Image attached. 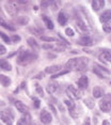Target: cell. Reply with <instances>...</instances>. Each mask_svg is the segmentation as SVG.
Instances as JSON below:
<instances>
[{"mask_svg":"<svg viewBox=\"0 0 111 125\" xmlns=\"http://www.w3.org/2000/svg\"><path fill=\"white\" fill-rule=\"evenodd\" d=\"M88 84H89V79H88L87 76H81V77L78 79V86L81 90L87 89Z\"/></svg>","mask_w":111,"mask_h":125,"instance_id":"7c38bea8","label":"cell"},{"mask_svg":"<svg viewBox=\"0 0 111 125\" xmlns=\"http://www.w3.org/2000/svg\"><path fill=\"white\" fill-rule=\"evenodd\" d=\"M50 3L53 5V9H59V5L61 4V2L60 1H51Z\"/></svg>","mask_w":111,"mask_h":125,"instance_id":"e575fe53","label":"cell"},{"mask_svg":"<svg viewBox=\"0 0 111 125\" xmlns=\"http://www.w3.org/2000/svg\"><path fill=\"white\" fill-rule=\"evenodd\" d=\"M0 125H2V124H1V123H0Z\"/></svg>","mask_w":111,"mask_h":125,"instance_id":"681fc988","label":"cell"},{"mask_svg":"<svg viewBox=\"0 0 111 125\" xmlns=\"http://www.w3.org/2000/svg\"><path fill=\"white\" fill-rule=\"evenodd\" d=\"M36 58H38V56L36 55L31 53L30 52H28V50H24V52H21L20 53H19V57H18V59H17V62H18V64L27 65V64L31 63V62H33Z\"/></svg>","mask_w":111,"mask_h":125,"instance_id":"6da1fadb","label":"cell"},{"mask_svg":"<svg viewBox=\"0 0 111 125\" xmlns=\"http://www.w3.org/2000/svg\"><path fill=\"white\" fill-rule=\"evenodd\" d=\"M61 69H62V66L61 65H52V66H48V67H46L45 69V73H48V74H57L59 72V71H61Z\"/></svg>","mask_w":111,"mask_h":125,"instance_id":"5bb4252c","label":"cell"},{"mask_svg":"<svg viewBox=\"0 0 111 125\" xmlns=\"http://www.w3.org/2000/svg\"><path fill=\"white\" fill-rule=\"evenodd\" d=\"M68 21L66 14H65L64 12H60L59 15H58V22L61 26H64V25H66V22Z\"/></svg>","mask_w":111,"mask_h":125,"instance_id":"e0dca14e","label":"cell"},{"mask_svg":"<svg viewBox=\"0 0 111 125\" xmlns=\"http://www.w3.org/2000/svg\"><path fill=\"white\" fill-rule=\"evenodd\" d=\"M102 30L106 33H110L111 32V21L106 22L105 25H102Z\"/></svg>","mask_w":111,"mask_h":125,"instance_id":"4316f807","label":"cell"},{"mask_svg":"<svg viewBox=\"0 0 111 125\" xmlns=\"http://www.w3.org/2000/svg\"><path fill=\"white\" fill-rule=\"evenodd\" d=\"M0 67L4 71H11L12 70V65H11L7 60L4 59H0Z\"/></svg>","mask_w":111,"mask_h":125,"instance_id":"ffe728a7","label":"cell"},{"mask_svg":"<svg viewBox=\"0 0 111 125\" xmlns=\"http://www.w3.org/2000/svg\"><path fill=\"white\" fill-rule=\"evenodd\" d=\"M33 102H34V107L35 108H39L40 105H41V103H40V101L38 98H33Z\"/></svg>","mask_w":111,"mask_h":125,"instance_id":"f35d334b","label":"cell"},{"mask_svg":"<svg viewBox=\"0 0 111 125\" xmlns=\"http://www.w3.org/2000/svg\"><path fill=\"white\" fill-rule=\"evenodd\" d=\"M5 10L11 16H16L18 13V7L15 3V1H8L5 2Z\"/></svg>","mask_w":111,"mask_h":125,"instance_id":"5b68a950","label":"cell"},{"mask_svg":"<svg viewBox=\"0 0 111 125\" xmlns=\"http://www.w3.org/2000/svg\"><path fill=\"white\" fill-rule=\"evenodd\" d=\"M110 19H111V10L105 11V12L102 13L101 16H99V21H101V22H104V24L110 21Z\"/></svg>","mask_w":111,"mask_h":125,"instance_id":"4fadbf2b","label":"cell"},{"mask_svg":"<svg viewBox=\"0 0 111 125\" xmlns=\"http://www.w3.org/2000/svg\"><path fill=\"white\" fill-rule=\"evenodd\" d=\"M0 119L4 122L5 125H13V116H11L4 110L0 112Z\"/></svg>","mask_w":111,"mask_h":125,"instance_id":"ba28073f","label":"cell"},{"mask_svg":"<svg viewBox=\"0 0 111 125\" xmlns=\"http://www.w3.org/2000/svg\"><path fill=\"white\" fill-rule=\"evenodd\" d=\"M17 24L21 25V26H24V25H27L28 21H29V18L27 17V16H19L18 18H17Z\"/></svg>","mask_w":111,"mask_h":125,"instance_id":"484cf974","label":"cell"},{"mask_svg":"<svg viewBox=\"0 0 111 125\" xmlns=\"http://www.w3.org/2000/svg\"><path fill=\"white\" fill-rule=\"evenodd\" d=\"M35 90H36V92H38L41 96H44V92H43V89L41 88V86H38V84H36V86H35Z\"/></svg>","mask_w":111,"mask_h":125,"instance_id":"1f68e13d","label":"cell"},{"mask_svg":"<svg viewBox=\"0 0 111 125\" xmlns=\"http://www.w3.org/2000/svg\"><path fill=\"white\" fill-rule=\"evenodd\" d=\"M78 44L82 45V46H91V45L94 44V42L90 36H82L78 40Z\"/></svg>","mask_w":111,"mask_h":125,"instance_id":"8fae6325","label":"cell"},{"mask_svg":"<svg viewBox=\"0 0 111 125\" xmlns=\"http://www.w3.org/2000/svg\"><path fill=\"white\" fill-rule=\"evenodd\" d=\"M99 108L102 112H111V96L109 98H104L99 102Z\"/></svg>","mask_w":111,"mask_h":125,"instance_id":"8992f818","label":"cell"},{"mask_svg":"<svg viewBox=\"0 0 111 125\" xmlns=\"http://www.w3.org/2000/svg\"><path fill=\"white\" fill-rule=\"evenodd\" d=\"M81 112H82V109L78 105H76L73 109L70 110V115H71V116H73V118H78V116L81 115Z\"/></svg>","mask_w":111,"mask_h":125,"instance_id":"2e32d148","label":"cell"},{"mask_svg":"<svg viewBox=\"0 0 111 125\" xmlns=\"http://www.w3.org/2000/svg\"><path fill=\"white\" fill-rule=\"evenodd\" d=\"M5 52H7V48H5L3 45L0 44V56H1V55H4Z\"/></svg>","mask_w":111,"mask_h":125,"instance_id":"d590c367","label":"cell"},{"mask_svg":"<svg viewBox=\"0 0 111 125\" xmlns=\"http://www.w3.org/2000/svg\"><path fill=\"white\" fill-rule=\"evenodd\" d=\"M29 31L33 32V34H36V35H39V34H40V31H39V30H36V29H34V28H29Z\"/></svg>","mask_w":111,"mask_h":125,"instance_id":"ab89813d","label":"cell"},{"mask_svg":"<svg viewBox=\"0 0 111 125\" xmlns=\"http://www.w3.org/2000/svg\"><path fill=\"white\" fill-rule=\"evenodd\" d=\"M102 125H110V122L107 121V120H105V121H102Z\"/></svg>","mask_w":111,"mask_h":125,"instance_id":"ee69618b","label":"cell"},{"mask_svg":"<svg viewBox=\"0 0 111 125\" xmlns=\"http://www.w3.org/2000/svg\"><path fill=\"white\" fill-rule=\"evenodd\" d=\"M109 42H110V43H111V36H110V38H109Z\"/></svg>","mask_w":111,"mask_h":125,"instance_id":"7dc6e473","label":"cell"},{"mask_svg":"<svg viewBox=\"0 0 111 125\" xmlns=\"http://www.w3.org/2000/svg\"><path fill=\"white\" fill-rule=\"evenodd\" d=\"M27 42H28V44L31 46V48L32 49H34V50H38L39 49V44H38V42L35 41L33 38H29L27 40Z\"/></svg>","mask_w":111,"mask_h":125,"instance_id":"603a6c76","label":"cell"},{"mask_svg":"<svg viewBox=\"0 0 111 125\" xmlns=\"http://www.w3.org/2000/svg\"><path fill=\"white\" fill-rule=\"evenodd\" d=\"M0 82L2 83L3 87H9L11 84V79L8 77V76L4 75H0Z\"/></svg>","mask_w":111,"mask_h":125,"instance_id":"7402d4cb","label":"cell"},{"mask_svg":"<svg viewBox=\"0 0 111 125\" xmlns=\"http://www.w3.org/2000/svg\"><path fill=\"white\" fill-rule=\"evenodd\" d=\"M84 104L87 105V107L90 108V109H93V108L95 107V102L93 101V98H90V97H87L84 99Z\"/></svg>","mask_w":111,"mask_h":125,"instance_id":"d4e9b609","label":"cell"},{"mask_svg":"<svg viewBox=\"0 0 111 125\" xmlns=\"http://www.w3.org/2000/svg\"><path fill=\"white\" fill-rule=\"evenodd\" d=\"M4 111L7 112V113H9V115H10L11 116H13V118H14V113H13L12 111H11V109H10V108H7V109H5Z\"/></svg>","mask_w":111,"mask_h":125,"instance_id":"7bdbcfd3","label":"cell"},{"mask_svg":"<svg viewBox=\"0 0 111 125\" xmlns=\"http://www.w3.org/2000/svg\"><path fill=\"white\" fill-rule=\"evenodd\" d=\"M53 48L57 50V52H64L65 47L63 46V45H58V46H53Z\"/></svg>","mask_w":111,"mask_h":125,"instance_id":"836d02e7","label":"cell"},{"mask_svg":"<svg viewBox=\"0 0 111 125\" xmlns=\"http://www.w3.org/2000/svg\"><path fill=\"white\" fill-rule=\"evenodd\" d=\"M35 78H40V79H41V78H43V73H41V74H40V75H38V76H36Z\"/></svg>","mask_w":111,"mask_h":125,"instance_id":"f6af8a7d","label":"cell"},{"mask_svg":"<svg viewBox=\"0 0 111 125\" xmlns=\"http://www.w3.org/2000/svg\"><path fill=\"white\" fill-rule=\"evenodd\" d=\"M43 48H44V49H50V48H53V46L50 44H44L43 45Z\"/></svg>","mask_w":111,"mask_h":125,"instance_id":"60d3db41","label":"cell"},{"mask_svg":"<svg viewBox=\"0 0 111 125\" xmlns=\"http://www.w3.org/2000/svg\"><path fill=\"white\" fill-rule=\"evenodd\" d=\"M105 5V1L104 0H93L92 1V8L94 11H98L101 8H104Z\"/></svg>","mask_w":111,"mask_h":125,"instance_id":"9a60e30c","label":"cell"},{"mask_svg":"<svg viewBox=\"0 0 111 125\" xmlns=\"http://www.w3.org/2000/svg\"><path fill=\"white\" fill-rule=\"evenodd\" d=\"M66 93L72 99H79V98H81V95H82V93L78 89H76L74 86H68L66 89Z\"/></svg>","mask_w":111,"mask_h":125,"instance_id":"277c9868","label":"cell"},{"mask_svg":"<svg viewBox=\"0 0 111 125\" xmlns=\"http://www.w3.org/2000/svg\"><path fill=\"white\" fill-rule=\"evenodd\" d=\"M93 72L101 78H106V77H108V76L110 75V72L106 69V67L101 66V65H97V64H94Z\"/></svg>","mask_w":111,"mask_h":125,"instance_id":"7a4b0ae2","label":"cell"},{"mask_svg":"<svg viewBox=\"0 0 111 125\" xmlns=\"http://www.w3.org/2000/svg\"><path fill=\"white\" fill-rule=\"evenodd\" d=\"M82 125H91V119L90 118H87L84 120V122H83V124Z\"/></svg>","mask_w":111,"mask_h":125,"instance_id":"b9f144b4","label":"cell"},{"mask_svg":"<svg viewBox=\"0 0 111 125\" xmlns=\"http://www.w3.org/2000/svg\"><path fill=\"white\" fill-rule=\"evenodd\" d=\"M42 18H43V21H44L45 25L47 26L48 29H53V22L51 21L46 15H42Z\"/></svg>","mask_w":111,"mask_h":125,"instance_id":"cb8c5ba5","label":"cell"},{"mask_svg":"<svg viewBox=\"0 0 111 125\" xmlns=\"http://www.w3.org/2000/svg\"><path fill=\"white\" fill-rule=\"evenodd\" d=\"M49 3H50L49 1H42V2H41V7H42V9H46Z\"/></svg>","mask_w":111,"mask_h":125,"instance_id":"74e56055","label":"cell"},{"mask_svg":"<svg viewBox=\"0 0 111 125\" xmlns=\"http://www.w3.org/2000/svg\"><path fill=\"white\" fill-rule=\"evenodd\" d=\"M104 90L101 87H94L93 89V96L95 98H101L102 95H104Z\"/></svg>","mask_w":111,"mask_h":125,"instance_id":"ac0fdd59","label":"cell"},{"mask_svg":"<svg viewBox=\"0 0 111 125\" xmlns=\"http://www.w3.org/2000/svg\"><path fill=\"white\" fill-rule=\"evenodd\" d=\"M40 120L43 124H49L51 121H52V116H51L50 112H48L46 109H43L41 111V115H40Z\"/></svg>","mask_w":111,"mask_h":125,"instance_id":"52a82bcc","label":"cell"},{"mask_svg":"<svg viewBox=\"0 0 111 125\" xmlns=\"http://www.w3.org/2000/svg\"><path fill=\"white\" fill-rule=\"evenodd\" d=\"M41 40L46 41V42H55L56 41L55 38H50V36H41Z\"/></svg>","mask_w":111,"mask_h":125,"instance_id":"f546056e","label":"cell"},{"mask_svg":"<svg viewBox=\"0 0 111 125\" xmlns=\"http://www.w3.org/2000/svg\"><path fill=\"white\" fill-rule=\"evenodd\" d=\"M14 104H15V107L17 108V110H18V111L22 112L24 115H26V113H29V107H28L27 105H25L24 103H21V102H19V101H15V102H14Z\"/></svg>","mask_w":111,"mask_h":125,"instance_id":"9c48e42d","label":"cell"},{"mask_svg":"<svg viewBox=\"0 0 111 125\" xmlns=\"http://www.w3.org/2000/svg\"><path fill=\"white\" fill-rule=\"evenodd\" d=\"M65 33H66V35H68V36H73L74 34H75V32H74V30L72 29V28H66Z\"/></svg>","mask_w":111,"mask_h":125,"instance_id":"4dcf8cb0","label":"cell"},{"mask_svg":"<svg viewBox=\"0 0 111 125\" xmlns=\"http://www.w3.org/2000/svg\"><path fill=\"white\" fill-rule=\"evenodd\" d=\"M99 60L106 64H111V53L109 52H102L99 55Z\"/></svg>","mask_w":111,"mask_h":125,"instance_id":"30bf717a","label":"cell"},{"mask_svg":"<svg viewBox=\"0 0 111 125\" xmlns=\"http://www.w3.org/2000/svg\"><path fill=\"white\" fill-rule=\"evenodd\" d=\"M70 71L68 70H65V71H62V72H60L58 74H55V75L52 76V78H57V77H59V76H61V75H64V74H67Z\"/></svg>","mask_w":111,"mask_h":125,"instance_id":"d6a6232c","label":"cell"},{"mask_svg":"<svg viewBox=\"0 0 111 125\" xmlns=\"http://www.w3.org/2000/svg\"><path fill=\"white\" fill-rule=\"evenodd\" d=\"M12 41L14 42V43H18L19 41H20V36H18V35H15L14 34L12 36Z\"/></svg>","mask_w":111,"mask_h":125,"instance_id":"8d00e7d4","label":"cell"},{"mask_svg":"<svg viewBox=\"0 0 111 125\" xmlns=\"http://www.w3.org/2000/svg\"><path fill=\"white\" fill-rule=\"evenodd\" d=\"M59 88V83L58 82H50L47 86V92L48 93H55Z\"/></svg>","mask_w":111,"mask_h":125,"instance_id":"d6986e66","label":"cell"},{"mask_svg":"<svg viewBox=\"0 0 111 125\" xmlns=\"http://www.w3.org/2000/svg\"><path fill=\"white\" fill-rule=\"evenodd\" d=\"M0 36H1L2 40H3V41H4L7 44H11V40H10V38H9L7 34H4L3 32H1V31H0Z\"/></svg>","mask_w":111,"mask_h":125,"instance_id":"f1b7e54d","label":"cell"},{"mask_svg":"<svg viewBox=\"0 0 111 125\" xmlns=\"http://www.w3.org/2000/svg\"><path fill=\"white\" fill-rule=\"evenodd\" d=\"M88 64H89V59L87 57H80V58H76V71H83L87 69Z\"/></svg>","mask_w":111,"mask_h":125,"instance_id":"3957f363","label":"cell"},{"mask_svg":"<svg viewBox=\"0 0 111 125\" xmlns=\"http://www.w3.org/2000/svg\"><path fill=\"white\" fill-rule=\"evenodd\" d=\"M25 84H26V82L24 81V82H22V83H21V88H25Z\"/></svg>","mask_w":111,"mask_h":125,"instance_id":"bcb514c9","label":"cell"},{"mask_svg":"<svg viewBox=\"0 0 111 125\" xmlns=\"http://www.w3.org/2000/svg\"><path fill=\"white\" fill-rule=\"evenodd\" d=\"M65 67H66L68 71H71V70H75V67H76V58L70 59V60L66 62V64H65Z\"/></svg>","mask_w":111,"mask_h":125,"instance_id":"44dd1931","label":"cell"},{"mask_svg":"<svg viewBox=\"0 0 111 125\" xmlns=\"http://www.w3.org/2000/svg\"><path fill=\"white\" fill-rule=\"evenodd\" d=\"M64 104L68 107V109H70V110H71V109H73V108L76 106V104L74 103V102H72V101H68V99H65V101H64Z\"/></svg>","mask_w":111,"mask_h":125,"instance_id":"83f0119b","label":"cell"},{"mask_svg":"<svg viewBox=\"0 0 111 125\" xmlns=\"http://www.w3.org/2000/svg\"><path fill=\"white\" fill-rule=\"evenodd\" d=\"M32 125H38V124H36V123H32Z\"/></svg>","mask_w":111,"mask_h":125,"instance_id":"c3c4849f","label":"cell"}]
</instances>
